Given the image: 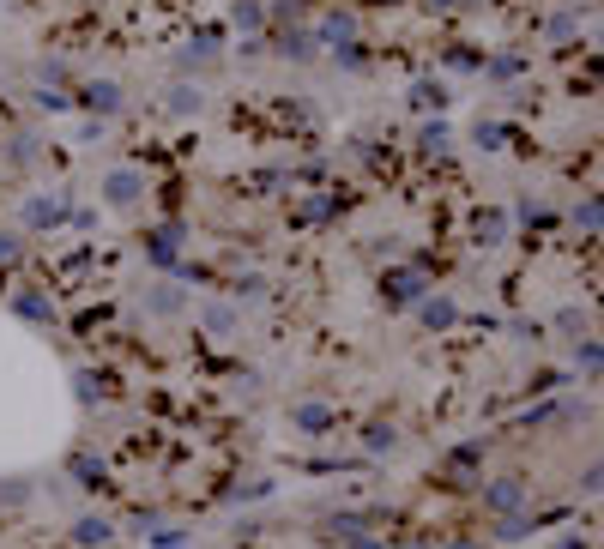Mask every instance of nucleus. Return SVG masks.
<instances>
[{"instance_id":"obj_5","label":"nucleus","mask_w":604,"mask_h":549,"mask_svg":"<svg viewBox=\"0 0 604 549\" xmlns=\"http://www.w3.org/2000/svg\"><path fill=\"white\" fill-rule=\"evenodd\" d=\"M73 537L91 549V543H109V525H103V519H79V525H73Z\"/></svg>"},{"instance_id":"obj_9","label":"nucleus","mask_w":604,"mask_h":549,"mask_svg":"<svg viewBox=\"0 0 604 549\" xmlns=\"http://www.w3.org/2000/svg\"><path fill=\"white\" fill-rule=\"evenodd\" d=\"M19 314H31V320H49V302H43V296H19Z\"/></svg>"},{"instance_id":"obj_10","label":"nucleus","mask_w":604,"mask_h":549,"mask_svg":"<svg viewBox=\"0 0 604 549\" xmlns=\"http://www.w3.org/2000/svg\"><path fill=\"white\" fill-rule=\"evenodd\" d=\"M345 543H351V549H387L381 537H363V531H357V537H345Z\"/></svg>"},{"instance_id":"obj_8","label":"nucleus","mask_w":604,"mask_h":549,"mask_svg":"<svg viewBox=\"0 0 604 549\" xmlns=\"http://www.w3.org/2000/svg\"><path fill=\"white\" fill-rule=\"evenodd\" d=\"M423 320H429V326H447V320H453V302H423Z\"/></svg>"},{"instance_id":"obj_6","label":"nucleus","mask_w":604,"mask_h":549,"mask_svg":"<svg viewBox=\"0 0 604 549\" xmlns=\"http://www.w3.org/2000/svg\"><path fill=\"white\" fill-rule=\"evenodd\" d=\"M133 194H139V175H115V181H109V200H115V206H127Z\"/></svg>"},{"instance_id":"obj_3","label":"nucleus","mask_w":604,"mask_h":549,"mask_svg":"<svg viewBox=\"0 0 604 549\" xmlns=\"http://www.w3.org/2000/svg\"><path fill=\"white\" fill-rule=\"evenodd\" d=\"M363 447H369V453H393V447H399V429H393V423H369V429H363Z\"/></svg>"},{"instance_id":"obj_11","label":"nucleus","mask_w":604,"mask_h":549,"mask_svg":"<svg viewBox=\"0 0 604 549\" xmlns=\"http://www.w3.org/2000/svg\"><path fill=\"white\" fill-rule=\"evenodd\" d=\"M435 7H447V0H435Z\"/></svg>"},{"instance_id":"obj_7","label":"nucleus","mask_w":604,"mask_h":549,"mask_svg":"<svg viewBox=\"0 0 604 549\" xmlns=\"http://www.w3.org/2000/svg\"><path fill=\"white\" fill-rule=\"evenodd\" d=\"M85 103H91V109H115V103H121V91H115V85H91V91H85Z\"/></svg>"},{"instance_id":"obj_1","label":"nucleus","mask_w":604,"mask_h":549,"mask_svg":"<svg viewBox=\"0 0 604 549\" xmlns=\"http://www.w3.org/2000/svg\"><path fill=\"white\" fill-rule=\"evenodd\" d=\"M520 507H526V483H520V477H496V483L484 489V513L508 519V513H520Z\"/></svg>"},{"instance_id":"obj_4","label":"nucleus","mask_w":604,"mask_h":549,"mask_svg":"<svg viewBox=\"0 0 604 549\" xmlns=\"http://www.w3.org/2000/svg\"><path fill=\"white\" fill-rule=\"evenodd\" d=\"M290 417H296L302 429H333V411H327V405H296Z\"/></svg>"},{"instance_id":"obj_2","label":"nucleus","mask_w":604,"mask_h":549,"mask_svg":"<svg viewBox=\"0 0 604 549\" xmlns=\"http://www.w3.org/2000/svg\"><path fill=\"white\" fill-rule=\"evenodd\" d=\"M387 290H393L399 302H423V278H417V272H387Z\"/></svg>"}]
</instances>
